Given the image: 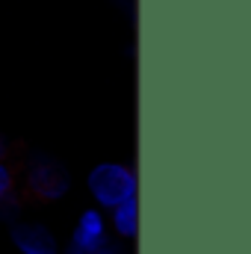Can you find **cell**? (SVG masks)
<instances>
[{
  "instance_id": "cell-2",
  "label": "cell",
  "mask_w": 251,
  "mask_h": 254,
  "mask_svg": "<svg viewBox=\"0 0 251 254\" xmlns=\"http://www.w3.org/2000/svg\"><path fill=\"white\" fill-rule=\"evenodd\" d=\"M24 187L33 198L54 204L71 192V172L65 169L63 160L51 154H33L24 166Z\"/></svg>"
},
{
  "instance_id": "cell-4",
  "label": "cell",
  "mask_w": 251,
  "mask_h": 254,
  "mask_svg": "<svg viewBox=\"0 0 251 254\" xmlns=\"http://www.w3.org/2000/svg\"><path fill=\"white\" fill-rule=\"evenodd\" d=\"M9 240L21 254H63V246H60L57 234L42 222L18 219L9 228Z\"/></svg>"
},
{
  "instance_id": "cell-6",
  "label": "cell",
  "mask_w": 251,
  "mask_h": 254,
  "mask_svg": "<svg viewBox=\"0 0 251 254\" xmlns=\"http://www.w3.org/2000/svg\"><path fill=\"white\" fill-rule=\"evenodd\" d=\"M21 198H18V192L15 195H9V198H0V225H15L18 219H21Z\"/></svg>"
},
{
  "instance_id": "cell-1",
  "label": "cell",
  "mask_w": 251,
  "mask_h": 254,
  "mask_svg": "<svg viewBox=\"0 0 251 254\" xmlns=\"http://www.w3.org/2000/svg\"><path fill=\"white\" fill-rule=\"evenodd\" d=\"M86 190L92 195L95 207L98 210H113L119 207L122 201L130 198H139V175L133 166L127 163H98L89 175H86Z\"/></svg>"
},
{
  "instance_id": "cell-9",
  "label": "cell",
  "mask_w": 251,
  "mask_h": 254,
  "mask_svg": "<svg viewBox=\"0 0 251 254\" xmlns=\"http://www.w3.org/2000/svg\"><path fill=\"white\" fill-rule=\"evenodd\" d=\"M110 3H116L122 12H127V15H133L136 12V6H133V0H110Z\"/></svg>"
},
{
  "instance_id": "cell-7",
  "label": "cell",
  "mask_w": 251,
  "mask_h": 254,
  "mask_svg": "<svg viewBox=\"0 0 251 254\" xmlns=\"http://www.w3.org/2000/svg\"><path fill=\"white\" fill-rule=\"evenodd\" d=\"M15 192H18V172L6 160H0V198H9Z\"/></svg>"
},
{
  "instance_id": "cell-3",
  "label": "cell",
  "mask_w": 251,
  "mask_h": 254,
  "mask_svg": "<svg viewBox=\"0 0 251 254\" xmlns=\"http://www.w3.org/2000/svg\"><path fill=\"white\" fill-rule=\"evenodd\" d=\"M110 240V225H107V213L98 210V207H86L77 222H74V231H71V240H68V252L65 254H86L101 249L104 243Z\"/></svg>"
},
{
  "instance_id": "cell-5",
  "label": "cell",
  "mask_w": 251,
  "mask_h": 254,
  "mask_svg": "<svg viewBox=\"0 0 251 254\" xmlns=\"http://www.w3.org/2000/svg\"><path fill=\"white\" fill-rule=\"evenodd\" d=\"M107 213H110L107 225H110V231H113L122 243H130V240L139 237V198L122 201L119 207H113V210H107Z\"/></svg>"
},
{
  "instance_id": "cell-8",
  "label": "cell",
  "mask_w": 251,
  "mask_h": 254,
  "mask_svg": "<svg viewBox=\"0 0 251 254\" xmlns=\"http://www.w3.org/2000/svg\"><path fill=\"white\" fill-rule=\"evenodd\" d=\"M86 254H130V252H127L122 243H113V240H107L101 249H95V252H86Z\"/></svg>"
},
{
  "instance_id": "cell-10",
  "label": "cell",
  "mask_w": 251,
  "mask_h": 254,
  "mask_svg": "<svg viewBox=\"0 0 251 254\" xmlns=\"http://www.w3.org/2000/svg\"><path fill=\"white\" fill-rule=\"evenodd\" d=\"M6 157H9V139L0 133V160H6Z\"/></svg>"
}]
</instances>
